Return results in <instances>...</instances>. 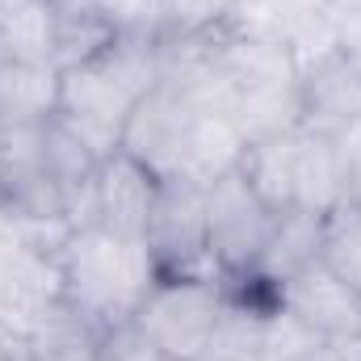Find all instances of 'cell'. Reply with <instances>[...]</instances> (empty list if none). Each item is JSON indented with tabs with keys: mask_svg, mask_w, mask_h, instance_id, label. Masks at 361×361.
Masks as SVG:
<instances>
[{
	"mask_svg": "<svg viewBox=\"0 0 361 361\" xmlns=\"http://www.w3.org/2000/svg\"><path fill=\"white\" fill-rule=\"evenodd\" d=\"M160 85V38L118 34V42L76 72H63L59 114L55 122L68 126L97 160L122 147V130L135 105Z\"/></svg>",
	"mask_w": 361,
	"mask_h": 361,
	"instance_id": "obj_1",
	"label": "cell"
},
{
	"mask_svg": "<svg viewBox=\"0 0 361 361\" xmlns=\"http://www.w3.org/2000/svg\"><path fill=\"white\" fill-rule=\"evenodd\" d=\"M59 273L63 298L80 307L101 332L130 324L160 277L143 240H126L105 227H72L59 248Z\"/></svg>",
	"mask_w": 361,
	"mask_h": 361,
	"instance_id": "obj_2",
	"label": "cell"
},
{
	"mask_svg": "<svg viewBox=\"0 0 361 361\" xmlns=\"http://www.w3.org/2000/svg\"><path fill=\"white\" fill-rule=\"evenodd\" d=\"M277 210L252 189L244 169L206 185V252L219 277H240L261 265Z\"/></svg>",
	"mask_w": 361,
	"mask_h": 361,
	"instance_id": "obj_3",
	"label": "cell"
},
{
	"mask_svg": "<svg viewBox=\"0 0 361 361\" xmlns=\"http://www.w3.org/2000/svg\"><path fill=\"white\" fill-rule=\"evenodd\" d=\"M223 311L219 277H156L135 328L173 361H202Z\"/></svg>",
	"mask_w": 361,
	"mask_h": 361,
	"instance_id": "obj_4",
	"label": "cell"
},
{
	"mask_svg": "<svg viewBox=\"0 0 361 361\" xmlns=\"http://www.w3.org/2000/svg\"><path fill=\"white\" fill-rule=\"evenodd\" d=\"M0 210L17 223H68V197L42 126H0Z\"/></svg>",
	"mask_w": 361,
	"mask_h": 361,
	"instance_id": "obj_5",
	"label": "cell"
},
{
	"mask_svg": "<svg viewBox=\"0 0 361 361\" xmlns=\"http://www.w3.org/2000/svg\"><path fill=\"white\" fill-rule=\"evenodd\" d=\"M143 244L160 277H219L206 252V185L189 177H160Z\"/></svg>",
	"mask_w": 361,
	"mask_h": 361,
	"instance_id": "obj_6",
	"label": "cell"
},
{
	"mask_svg": "<svg viewBox=\"0 0 361 361\" xmlns=\"http://www.w3.org/2000/svg\"><path fill=\"white\" fill-rule=\"evenodd\" d=\"M206 114L210 109H202L185 92L169 89V85H156L135 105V114H130V122L122 130V152L143 160L156 177H180L189 143H193L197 122Z\"/></svg>",
	"mask_w": 361,
	"mask_h": 361,
	"instance_id": "obj_7",
	"label": "cell"
},
{
	"mask_svg": "<svg viewBox=\"0 0 361 361\" xmlns=\"http://www.w3.org/2000/svg\"><path fill=\"white\" fill-rule=\"evenodd\" d=\"M156 193H160V177L143 160H135L130 152L118 147L97 169L92 227H105V231L126 235V240H143L152 206H156Z\"/></svg>",
	"mask_w": 361,
	"mask_h": 361,
	"instance_id": "obj_8",
	"label": "cell"
},
{
	"mask_svg": "<svg viewBox=\"0 0 361 361\" xmlns=\"http://www.w3.org/2000/svg\"><path fill=\"white\" fill-rule=\"evenodd\" d=\"M302 126L319 135H345L361 122V68L336 47L319 59H307L298 72Z\"/></svg>",
	"mask_w": 361,
	"mask_h": 361,
	"instance_id": "obj_9",
	"label": "cell"
},
{
	"mask_svg": "<svg viewBox=\"0 0 361 361\" xmlns=\"http://www.w3.org/2000/svg\"><path fill=\"white\" fill-rule=\"evenodd\" d=\"M281 307L311 324L324 341H361V294L319 261L281 286Z\"/></svg>",
	"mask_w": 361,
	"mask_h": 361,
	"instance_id": "obj_10",
	"label": "cell"
},
{
	"mask_svg": "<svg viewBox=\"0 0 361 361\" xmlns=\"http://www.w3.org/2000/svg\"><path fill=\"white\" fill-rule=\"evenodd\" d=\"M349 197L345 147L336 135L298 130V160H294V206L311 214H328Z\"/></svg>",
	"mask_w": 361,
	"mask_h": 361,
	"instance_id": "obj_11",
	"label": "cell"
},
{
	"mask_svg": "<svg viewBox=\"0 0 361 361\" xmlns=\"http://www.w3.org/2000/svg\"><path fill=\"white\" fill-rule=\"evenodd\" d=\"M63 72L55 63L0 59V126H42L59 114Z\"/></svg>",
	"mask_w": 361,
	"mask_h": 361,
	"instance_id": "obj_12",
	"label": "cell"
},
{
	"mask_svg": "<svg viewBox=\"0 0 361 361\" xmlns=\"http://www.w3.org/2000/svg\"><path fill=\"white\" fill-rule=\"evenodd\" d=\"M51 13H55V55H51V63L59 72L85 68L118 42L114 21L92 0H51Z\"/></svg>",
	"mask_w": 361,
	"mask_h": 361,
	"instance_id": "obj_13",
	"label": "cell"
},
{
	"mask_svg": "<svg viewBox=\"0 0 361 361\" xmlns=\"http://www.w3.org/2000/svg\"><path fill=\"white\" fill-rule=\"evenodd\" d=\"M21 341H25V353L34 361H97L105 332L92 324L80 307L59 298Z\"/></svg>",
	"mask_w": 361,
	"mask_h": 361,
	"instance_id": "obj_14",
	"label": "cell"
},
{
	"mask_svg": "<svg viewBox=\"0 0 361 361\" xmlns=\"http://www.w3.org/2000/svg\"><path fill=\"white\" fill-rule=\"evenodd\" d=\"M319 235H324V214H311V210H298V206L277 210L269 248H265L257 273H265L269 281L286 286L294 273H302L307 265L319 261Z\"/></svg>",
	"mask_w": 361,
	"mask_h": 361,
	"instance_id": "obj_15",
	"label": "cell"
},
{
	"mask_svg": "<svg viewBox=\"0 0 361 361\" xmlns=\"http://www.w3.org/2000/svg\"><path fill=\"white\" fill-rule=\"evenodd\" d=\"M55 55V13L51 0H13L0 8V59L51 63Z\"/></svg>",
	"mask_w": 361,
	"mask_h": 361,
	"instance_id": "obj_16",
	"label": "cell"
},
{
	"mask_svg": "<svg viewBox=\"0 0 361 361\" xmlns=\"http://www.w3.org/2000/svg\"><path fill=\"white\" fill-rule=\"evenodd\" d=\"M298 130H286V135H273L261 143H248L244 152V177L252 180V189L269 202L273 210H290L294 206V160H298Z\"/></svg>",
	"mask_w": 361,
	"mask_h": 361,
	"instance_id": "obj_17",
	"label": "cell"
},
{
	"mask_svg": "<svg viewBox=\"0 0 361 361\" xmlns=\"http://www.w3.org/2000/svg\"><path fill=\"white\" fill-rule=\"evenodd\" d=\"M273 311L235 302V298L223 294V311H219V324L210 332V345H206L202 361H261V353H265V324H269Z\"/></svg>",
	"mask_w": 361,
	"mask_h": 361,
	"instance_id": "obj_18",
	"label": "cell"
},
{
	"mask_svg": "<svg viewBox=\"0 0 361 361\" xmlns=\"http://www.w3.org/2000/svg\"><path fill=\"white\" fill-rule=\"evenodd\" d=\"M319 265L332 269L341 281H349L361 294V202L357 197H345L336 210L324 214Z\"/></svg>",
	"mask_w": 361,
	"mask_h": 361,
	"instance_id": "obj_19",
	"label": "cell"
},
{
	"mask_svg": "<svg viewBox=\"0 0 361 361\" xmlns=\"http://www.w3.org/2000/svg\"><path fill=\"white\" fill-rule=\"evenodd\" d=\"M235 0H164V38H202L231 21Z\"/></svg>",
	"mask_w": 361,
	"mask_h": 361,
	"instance_id": "obj_20",
	"label": "cell"
},
{
	"mask_svg": "<svg viewBox=\"0 0 361 361\" xmlns=\"http://www.w3.org/2000/svg\"><path fill=\"white\" fill-rule=\"evenodd\" d=\"M319 345H324V336L311 324H302L294 311L277 307L269 315V324H265V353H261V361H298L307 353H315Z\"/></svg>",
	"mask_w": 361,
	"mask_h": 361,
	"instance_id": "obj_21",
	"label": "cell"
},
{
	"mask_svg": "<svg viewBox=\"0 0 361 361\" xmlns=\"http://www.w3.org/2000/svg\"><path fill=\"white\" fill-rule=\"evenodd\" d=\"M118 34L164 38V0H92Z\"/></svg>",
	"mask_w": 361,
	"mask_h": 361,
	"instance_id": "obj_22",
	"label": "cell"
},
{
	"mask_svg": "<svg viewBox=\"0 0 361 361\" xmlns=\"http://www.w3.org/2000/svg\"><path fill=\"white\" fill-rule=\"evenodd\" d=\"M97 361H173V357H164V353H160L139 328H135V319H130V324L105 332V341H101V357Z\"/></svg>",
	"mask_w": 361,
	"mask_h": 361,
	"instance_id": "obj_23",
	"label": "cell"
},
{
	"mask_svg": "<svg viewBox=\"0 0 361 361\" xmlns=\"http://www.w3.org/2000/svg\"><path fill=\"white\" fill-rule=\"evenodd\" d=\"M341 147H345V169H349V197L361 202V122L349 126L345 135H336Z\"/></svg>",
	"mask_w": 361,
	"mask_h": 361,
	"instance_id": "obj_24",
	"label": "cell"
},
{
	"mask_svg": "<svg viewBox=\"0 0 361 361\" xmlns=\"http://www.w3.org/2000/svg\"><path fill=\"white\" fill-rule=\"evenodd\" d=\"M298 361H361V341H324L315 353Z\"/></svg>",
	"mask_w": 361,
	"mask_h": 361,
	"instance_id": "obj_25",
	"label": "cell"
},
{
	"mask_svg": "<svg viewBox=\"0 0 361 361\" xmlns=\"http://www.w3.org/2000/svg\"><path fill=\"white\" fill-rule=\"evenodd\" d=\"M17 345H21V336H13V332H4V328H0V361L13 357V353H17Z\"/></svg>",
	"mask_w": 361,
	"mask_h": 361,
	"instance_id": "obj_26",
	"label": "cell"
},
{
	"mask_svg": "<svg viewBox=\"0 0 361 361\" xmlns=\"http://www.w3.org/2000/svg\"><path fill=\"white\" fill-rule=\"evenodd\" d=\"M8 361H34V357H30V353H25V341L17 345V353H13V357H8Z\"/></svg>",
	"mask_w": 361,
	"mask_h": 361,
	"instance_id": "obj_27",
	"label": "cell"
},
{
	"mask_svg": "<svg viewBox=\"0 0 361 361\" xmlns=\"http://www.w3.org/2000/svg\"><path fill=\"white\" fill-rule=\"evenodd\" d=\"M4 4H13V0H0V8H4Z\"/></svg>",
	"mask_w": 361,
	"mask_h": 361,
	"instance_id": "obj_28",
	"label": "cell"
}]
</instances>
